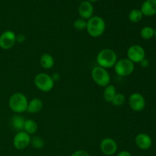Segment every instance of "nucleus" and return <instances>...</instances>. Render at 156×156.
Wrapping results in <instances>:
<instances>
[{"mask_svg": "<svg viewBox=\"0 0 156 156\" xmlns=\"http://www.w3.org/2000/svg\"><path fill=\"white\" fill-rule=\"evenodd\" d=\"M105 30L106 23L101 16L93 15L91 18L87 20V33L91 37H100L104 34Z\"/></svg>", "mask_w": 156, "mask_h": 156, "instance_id": "obj_1", "label": "nucleus"}, {"mask_svg": "<svg viewBox=\"0 0 156 156\" xmlns=\"http://www.w3.org/2000/svg\"><path fill=\"white\" fill-rule=\"evenodd\" d=\"M118 60L117 55L114 50L110 48H105L98 52L96 56V62L98 66L104 69H111Z\"/></svg>", "mask_w": 156, "mask_h": 156, "instance_id": "obj_2", "label": "nucleus"}, {"mask_svg": "<svg viewBox=\"0 0 156 156\" xmlns=\"http://www.w3.org/2000/svg\"><path fill=\"white\" fill-rule=\"evenodd\" d=\"M28 100L25 94L16 92L11 95L9 100V106L11 111L16 114H21L27 111Z\"/></svg>", "mask_w": 156, "mask_h": 156, "instance_id": "obj_3", "label": "nucleus"}, {"mask_svg": "<svg viewBox=\"0 0 156 156\" xmlns=\"http://www.w3.org/2000/svg\"><path fill=\"white\" fill-rule=\"evenodd\" d=\"M34 82L36 88L42 92H50L55 84L51 76L44 73H38L34 77Z\"/></svg>", "mask_w": 156, "mask_h": 156, "instance_id": "obj_4", "label": "nucleus"}, {"mask_svg": "<svg viewBox=\"0 0 156 156\" xmlns=\"http://www.w3.org/2000/svg\"><path fill=\"white\" fill-rule=\"evenodd\" d=\"M91 76L96 85L101 87L105 88L111 83V76L108 72V69L98 66H94L92 69Z\"/></svg>", "mask_w": 156, "mask_h": 156, "instance_id": "obj_5", "label": "nucleus"}, {"mask_svg": "<svg viewBox=\"0 0 156 156\" xmlns=\"http://www.w3.org/2000/svg\"><path fill=\"white\" fill-rule=\"evenodd\" d=\"M114 72L120 77H126L132 74L135 69V64L127 58L118 59L114 66Z\"/></svg>", "mask_w": 156, "mask_h": 156, "instance_id": "obj_6", "label": "nucleus"}, {"mask_svg": "<svg viewBox=\"0 0 156 156\" xmlns=\"http://www.w3.org/2000/svg\"><path fill=\"white\" fill-rule=\"evenodd\" d=\"M127 59L135 63H140L144 59H146V51L142 46L134 44L130 46L126 51Z\"/></svg>", "mask_w": 156, "mask_h": 156, "instance_id": "obj_7", "label": "nucleus"}, {"mask_svg": "<svg viewBox=\"0 0 156 156\" xmlns=\"http://www.w3.org/2000/svg\"><path fill=\"white\" fill-rule=\"evenodd\" d=\"M31 136L24 132V130L19 131L15 135L13 138V146L18 150H23L28 147L30 144Z\"/></svg>", "mask_w": 156, "mask_h": 156, "instance_id": "obj_8", "label": "nucleus"}, {"mask_svg": "<svg viewBox=\"0 0 156 156\" xmlns=\"http://www.w3.org/2000/svg\"><path fill=\"white\" fill-rule=\"evenodd\" d=\"M118 149L117 143L114 139L111 137L104 138L100 143V150L105 155H114Z\"/></svg>", "mask_w": 156, "mask_h": 156, "instance_id": "obj_9", "label": "nucleus"}, {"mask_svg": "<svg viewBox=\"0 0 156 156\" xmlns=\"http://www.w3.org/2000/svg\"><path fill=\"white\" fill-rule=\"evenodd\" d=\"M16 43V34L14 31L7 30L0 35V48L8 50L12 49Z\"/></svg>", "mask_w": 156, "mask_h": 156, "instance_id": "obj_10", "label": "nucleus"}, {"mask_svg": "<svg viewBox=\"0 0 156 156\" xmlns=\"http://www.w3.org/2000/svg\"><path fill=\"white\" fill-rule=\"evenodd\" d=\"M129 105L133 111L140 112L143 111L146 107L145 98L140 93H133L129 97Z\"/></svg>", "mask_w": 156, "mask_h": 156, "instance_id": "obj_11", "label": "nucleus"}, {"mask_svg": "<svg viewBox=\"0 0 156 156\" xmlns=\"http://www.w3.org/2000/svg\"><path fill=\"white\" fill-rule=\"evenodd\" d=\"M78 12L81 18L88 20L94 15V6L91 2L88 0L81 2L78 7Z\"/></svg>", "mask_w": 156, "mask_h": 156, "instance_id": "obj_12", "label": "nucleus"}, {"mask_svg": "<svg viewBox=\"0 0 156 156\" xmlns=\"http://www.w3.org/2000/svg\"><path fill=\"white\" fill-rule=\"evenodd\" d=\"M135 143L141 150H148L152 147V140L150 136L146 133H139L135 138Z\"/></svg>", "mask_w": 156, "mask_h": 156, "instance_id": "obj_13", "label": "nucleus"}, {"mask_svg": "<svg viewBox=\"0 0 156 156\" xmlns=\"http://www.w3.org/2000/svg\"><path fill=\"white\" fill-rule=\"evenodd\" d=\"M140 11L143 16L152 17L156 14V0H146L142 4Z\"/></svg>", "mask_w": 156, "mask_h": 156, "instance_id": "obj_14", "label": "nucleus"}, {"mask_svg": "<svg viewBox=\"0 0 156 156\" xmlns=\"http://www.w3.org/2000/svg\"><path fill=\"white\" fill-rule=\"evenodd\" d=\"M43 101L40 98H34L28 101L27 111L30 114H37L43 109Z\"/></svg>", "mask_w": 156, "mask_h": 156, "instance_id": "obj_15", "label": "nucleus"}, {"mask_svg": "<svg viewBox=\"0 0 156 156\" xmlns=\"http://www.w3.org/2000/svg\"><path fill=\"white\" fill-rule=\"evenodd\" d=\"M40 63L41 66L45 69H50L53 68L55 64L54 58L50 53H44L40 58Z\"/></svg>", "mask_w": 156, "mask_h": 156, "instance_id": "obj_16", "label": "nucleus"}, {"mask_svg": "<svg viewBox=\"0 0 156 156\" xmlns=\"http://www.w3.org/2000/svg\"><path fill=\"white\" fill-rule=\"evenodd\" d=\"M116 94H117V89L114 85L109 84L106 87H105L103 91V98L105 101L108 103H111Z\"/></svg>", "mask_w": 156, "mask_h": 156, "instance_id": "obj_17", "label": "nucleus"}, {"mask_svg": "<svg viewBox=\"0 0 156 156\" xmlns=\"http://www.w3.org/2000/svg\"><path fill=\"white\" fill-rule=\"evenodd\" d=\"M24 122H25V119L22 117V116L19 115V114H15V115L12 116L11 118L10 123L12 127L15 129V130L22 131L24 129Z\"/></svg>", "mask_w": 156, "mask_h": 156, "instance_id": "obj_18", "label": "nucleus"}, {"mask_svg": "<svg viewBox=\"0 0 156 156\" xmlns=\"http://www.w3.org/2000/svg\"><path fill=\"white\" fill-rule=\"evenodd\" d=\"M37 123H36L35 120H32V119H27V120H25L24 125V129H23L24 132L28 133L29 135H34V134L37 133Z\"/></svg>", "mask_w": 156, "mask_h": 156, "instance_id": "obj_19", "label": "nucleus"}, {"mask_svg": "<svg viewBox=\"0 0 156 156\" xmlns=\"http://www.w3.org/2000/svg\"><path fill=\"white\" fill-rule=\"evenodd\" d=\"M128 18L132 23H138L143 19V15L140 9H133L129 13Z\"/></svg>", "mask_w": 156, "mask_h": 156, "instance_id": "obj_20", "label": "nucleus"}, {"mask_svg": "<svg viewBox=\"0 0 156 156\" xmlns=\"http://www.w3.org/2000/svg\"><path fill=\"white\" fill-rule=\"evenodd\" d=\"M155 35V30L150 26H145L140 30V36L144 40H150Z\"/></svg>", "mask_w": 156, "mask_h": 156, "instance_id": "obj_21", "label": "nucleus"}, {"mask_svg": "<svg viewBox=\"0 0 156 156\" xmlns=\"http://www.w3.org/2000/svg\"><path fill=\"white\" fill-rule=\"evenodd\" d=\"M73 27L78 31H82L84 30H86L87 21L83 18H77L73 23Z\"/></svg>", "mask_w": 156, "mask_h": 156, "instance_id": "obj_22", "label": "nucleus"}, {"mask_svg": "<svg viewBox=\"0 0 156 156\" xmlns=\"http://www.w3.org/2000/svg\"><path fill=\"white\" fill-rule=\"evenodd\" d=\"M30 145L34 149H41L44 146V141L41 137L36 136H34L31 138Z\"/></svg>", "mask_w": 156, "mask_h": 156, "instance_id": "obj_23", "label": "nucleus"}, {"mask_svg": "<svg viewBox=\"0 0 156 156\" xmlns=\"http://www.w3.org/2000/svg\"><path fill=\"white\" fill-rule=\"evenodd\" d=\"M125 101H126V98L124 94L122 93H117L111 104L116 107H120L125 103Z\"/></svg>", "mask_w": 156, "mask_h": 156, "instance_id": "obj_24", "label": "nucleus"}, {"mask_svg": "<svg viewBox=\"0 0 156 156\" xmlns=\"http://www.w3.org/2000/svg\"><path fill=\"white\" fill-rule=\"evenodd\" d=\"M70 156H91L90 154L88 152L85 150H82V149H79V150L75 151L73 153H72V155Z\"/></svg>", "mask_w": 156, "mask_h": 156, "instance_id": "obj_25", "label": "nucleus"}, {"mask_svg": "<svg viewBox=\"0 0 156 156\" xmlns=\"http://www.w3.org/2000/svg\"><path fill=\"white\" fill-rule=\"evenodd\" d=\"M25 41H26V37L24 34H19L16 35V42L21 44V43H24Z\"/></svg>", "mask_w": 156, "mask_h": 156, "instance_id": "obj_26", "label": "nucleus"}, {"mask_svg": "<svg viewBox=\"0 0 156 156\" xmlns=\"http://www.w3.org/2000/svg\"><path fill=\"white\" fill-rule=\"evenodd\" d=\"M117 156H133V155H132V154L129 152V151L122 150L117 153Z\"/></svg>", "mask_w": 156, "mask_h": 156, "instance_id": "obj_27", "label": "nucleus"}, {"mask_svg": "<svg viewBox=\"0 0 156 156\" xmlns=\"http://www.w3.org/2000/svg\"><path fill=\"white\" fill-rule=\"evenodd\" d=\"M51 77L52 79H53V80L54 81V82H58V81L60 79V75H59L58 73H54L53 75H52Z\"/></svg>", "mask_w": 156, "mask_h": 156, "instance_id": "obj_28", "label": "nucleus"}, {"mask_svg": "<svg viewBox=\"0 0 156 156\" xmlns=\"http://www.w3.org/2000/svg\"><path fill=\"white\" fill-rule=\"evenodd\" d=\"M140 64H141L142 67H143V68H146V67L149 66V61H148V59H144L141 62H140Z\"/></svg>", "mask_w": 156, "mask_h": 156, "instance_id": "obj_29", "label": "nucleus"}, {"mask_svg": "<svg viewBox=\"0 0 156 156\" xmlns=\"http://www.w3.org/2000/svg\"><path fill=\"white\" fill-rule=\"evenodd\" d=\"M88 1H89L90 2H98V1H99V0H88Z\"/></svg>", "mask_w": 156, "mask_h": 156, "instance_id": "obj_30", "label": "nucleus"}, {"mask_svg": "<svg viewBox=\"0 0 156 156\" xmlns=\"http://www.w3.org/2000/svg\"><path fill=\"white\" fill-rule=\"evenodd\" d=\"M154 37L156 38V28L155 29V35H154Z\"/></svg>", "mask_w": 156, "mask_h": 156, "instance_id": "obj_31", "label": "nucleus"}, {"mask_svg": "<svg viewBox=\"0 0 156 156\" xmlns=\"http://www.w3.org/2000/svg\"><path fill=\"white\" fill-rule=\"evenodd\" d=\"M79 1H81V2H82V1H84V0H79Z\"/></svg>", "mask_w": 156, "mask_h": 156, "instance_id": "obj_32", "label": "nucleus"}]
</instances>
